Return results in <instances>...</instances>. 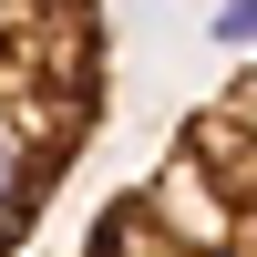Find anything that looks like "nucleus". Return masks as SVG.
<instances>
[{
	"instance_id": "obj_1",
	"label": "nucleus",
	"mask_w": 257,
	"mask_h": 257,
	"mask_svg": "<svg viewBox=\"0 0 257 257\" xmlns=\"http://www.w3.org/2000/svg\"><path fill=\"white\" fill-rule=\"evenodd\" d=\"M103 0H0V257L31 247L62 175L103 134Z\"/></svg>"
},
{
	"instance_id": "obj_2",
	"label": "nucleus",
	"mask_w": 257,
	"mask_h": 257,
	"mask_svg": "<svg viewBox=\"0 0 257 257\" xmlns=\"http://www.w3.org/2000/svg\"><path fill=\"white\" fill-rule=\"evenodd\" d=\"M82 257H257V72L206 93L165 155L103 196Z\"/></svg>"
},
{
	"instance_id": "obj_3",
	"label": "nucleus",
	"mask_w": 257,
	"mask_h": 257,
	"mask_svg": "<svg viewBox=\"0 0 257 257\" xmlns=\"http://www.w3.org/2000/svg\"><path fill=\"white\" fill-rule=\"evenodd\" d=\"M216 31H237V41H247V31H257V0H237V11L216 21Z\"/></svg>"
}]
</instances>
